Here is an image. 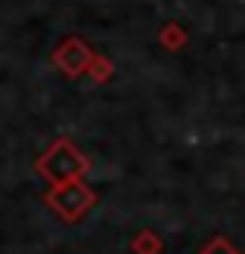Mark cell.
<instances>
[{"instance_id": "2", "label": "cell", "mask_w": 245, "mask_h": 254, "mask_svg": "<svg viewBox=\"0 0 245 254\" xmlns=\"http://www.w3.org/2000/svg\"><path fill=\"white\" fill-rule=\"evenodd\" d=\"M44 201H47V208H53L66 223H78L84 214L96 205V192L84 180H69V183L50 186Z\"/></svg>"}, {"instance_id": "6", "label": "cell", "mask_w": 245, "mask_h": 254, "mask_svg": "<svg viewBox=\"0 0 245 254\" xmlns=\"http://www.w3.org/2000/svg\"><path fill=\"white\" fill-rule=\"evenodd\" d=\"M87 74H90V81H93V84H109V81H112V74H115L112 59L96 53L93 59H90V65H87Z\"/></svg>"}, {"instance_id": "7", "label": "cell", "mask_w": 245, "mask_h": 254, "mask_svg": "<svg viewBox=\"0 0 245 254\" xmlns=\"http://www.w3.org/2000/svg\"><path fill=\"white\" fill-rule=\"evenodd\" d=\"M199 254H239L236 251V245L230 242V239H224V236H217V239H211L208 245H205Z\"/></svg>"}, {"instance_id": "1", "label": "cell", "mask_w": 245, "mask_h": 254, "mask_svg": "<svg viewBox=\"0 0 245 254\" xmlns=\"http://www.w3.org/2000/svg\"><path fill=\"white\" fill-rule=\"evenodd\" d=\"M34 168L50 186H56V183H69V180H84L87 171H90V161L72 139H56V143L37 158Z\"/></svg>"}, {"instance_id": "3", "label": "cell", "mask_w": 245, "mask_h": 254, "mask_svg": "<svg viewBox=\"0 0 245 254\" xmlns=\"http://www.w3.org/2000/svg\"><path fill=\"white\" fill-rule=\"evenodd\" d=\"M93 47H90L84 37L78 34H69L66 41H62L56 50H53V65L66 74V78H81V74H87V65H90V59H93Z\"/></svg>"}, {"instance_id": "5", "label": "cell", "mask_w": 245, "mask_h": 254, "mask_svg": "<svg viewBox=\"0 0 245 254\" xmlns=\"http://www.w3.org/2000/svg\"><path fill=\"white\" fill-rule=\"evenodd\" d=\"M159 44L164 50H183V44H186V28H183V25H177V22H167L164 28L159 31Z\"/></svg>"}, {"instance_id": "4", "label": "cell", "mask_w": 245, "mask_h": 254, "mask_svg": "<svg viewBox=\"0 0 245 254\" xmlns=\"http://www.w3.org/2000/svg\"><path fill=\"white\" fill-rule=\"evenodd\" d=\"M131 251L134 254H162L164 251V242L156 230H140L134 239H131Z\"/></svg>"}]
</instances>
